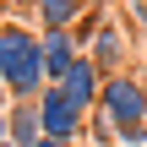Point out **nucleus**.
Wrapping results in <instances>:
<instances>
[{"instance_id": "13", "label": "nucleus", "mask_w": 147, "mask_h": 147, "mask_svg": "<svg viewBox=\"0 0 147 147\" xmlns=\"http://www.w3.org/2000/svg\"><path fill=\"white\" fill-rule=\"evenodd\" d=\"M0 147H16V142H0Z\"/></svg>"}, {"instance_id": "12", "label": "nucleus", "mask_w": 147, "mask_h": 147, "mask_svg": "<svg viewBox=\"0 0 147 147\" xmlns=\"http://www.w3.org/2000/svg\"><path fill=\"white\" fill-rule=\"evenodd\" d=\"M142 82H147V49H142Z\"/></svg>"}, {"instance_id": "7", "label": "nucleus", "mask_w": 147, "mask_h": 147, "mask_svg": "<svg viewBox=\"0 0 147 147\" xmlns=\"http://www.w3.org/2000/svg\"><path fill=\"white\" fill-rule=\"evenodd\" d=\"M5 131H11V142H16V147H38V142H44L38 98H22V104H11V109H5Z\"/></svg>"}, {"instance_id": "8", "label": "nucleus", "mask_w": 147, "mask_h": 147, "mask_svg": "<svg viewBox=\"0 0 147 147\" xmlns=\"http://www.w3.org/2000/svg\"><path fill=\"white\" fill-rule=\"evenodd\" d=\"M87 11H93V0H33L38 27H76Z\"/></svg>"}, {"instance_id": "2", "label": "nucleus", "mask_w": 147, "mask_h": 147, "mask_svg": "<svg viewBox=\"0 0 147 147\" xmlns=\"http://www.w3.org/2000/svg\"><path fill=\"white\" fill-rule=\"evenodd\" d=\"M0 82H5L11 104L38 98L49 87V76H44V38L27 22H0Z\"/></svg>"}, {"instance_id": "4", "label": "nucleus", "mask_w": 147, "mask_h": 147, "mask_svg": "<svg viewBox=\"0 0 147 147\" xmlns=\"http://www.w3.org/2000/svg\"><path fill=\"white\" fill-rule=\"evenodd\" d=\"M38 120H44V136H60V142H82V131L93 125V115H87V109H76L55 82L38 93Z\"/></svg>"}, {"instance_id": "6", "label": "nucleus", "mask_w": 147, "mask_h": 147, "mask_svg": "<svg viewBox=\"0 0 147 147\" xmlns=\"http://www.w3.org/2000/svg\"><path fill=\"white\" fill-rule=\"evenodd\" d=\"M55 87H60V93H65L76 109H87V115H93V109H98V93H104V71H98V65L82 55V60H76V65H71V71L55 82Z\"/></svg>"}, {"instance_id": "9", "label": "nucleus", "mask_w": 147, "mask_h": 147, "mask_svg": "<svg viewBox=\"0 0 147 147\" xmlns=\"http://www.w3.org/2000/svg\"><path fill=\"white\" fill-rule=\"evenodd\" d=\"M38 147H82V142H60V136H44Z\"/></svg>"}, {"instance_id": "1", "label": "nucleus", "mask_w": 147, "mask_h": 147, "mask_svg": "<svg viewBox=\"0 0 147 147\" xmlns=\"http://www.w3.org/2000/svg\"><path fill=\"white\" fill-rule=\"evenodd\" d=\"M93 131H98V142H120V147L147 142V82H142V71L104 76V93H98V109H93Z\"/></svg>"}, {"instance_id": "5", "label": "nucleus", "mask_w": 147, "mask_h": 147, "mask_svg": "<svg viewBox=\"0 0 147 147\" xmlns=\"http://www.w3.org/2000/svg\"><path fill=\"white\" fill-rule=\"evenodd\" d=\"M38 38H44V76L60 82V76L82 60V38H76V27H44Z\"/></svg>"}, {"instance_id": "10", "label": "nucleus", "mask_w": 147, "mask_h": 147, "mask_svg": "<svg viewBox=\"0 0 147 147\" xmlns=\"http://www.w3.org/2000/svg\"><path fill=\"white\" fill-rule=\"evenodd\" d=\"M0 109H11V93H5V82H0Z\"/></svg>"}, {"instance_id": "3", "label": "nucleus", "mask_w": 147, "mask_h": 147, "mask_svg": "<svg viewBox=\"0 0 147 147\" xmlns=\"http://www.w3.org/2000/svg\"><path fill=\"white\" fill-rule=\"evenodd\" d=\"M76 38H82V55L104 71V76H120V71H131V27H125V16L120 11H104V16H82L76 22Z\"/></svg>"}, {"instance_id": "11", "label": "nucleus", "mask_w": 147, "mask_h": 147, "mask_svg": "<svg viewBox=\"0 0 147 147\" xmlns=\"http://www.w3.org/2000/svg\"><path fill=\"white\" fill-rule=\"evenodd\" d=\"M0 142H11V131H5V109H0Z\"/></svg>"}]
</instances>
